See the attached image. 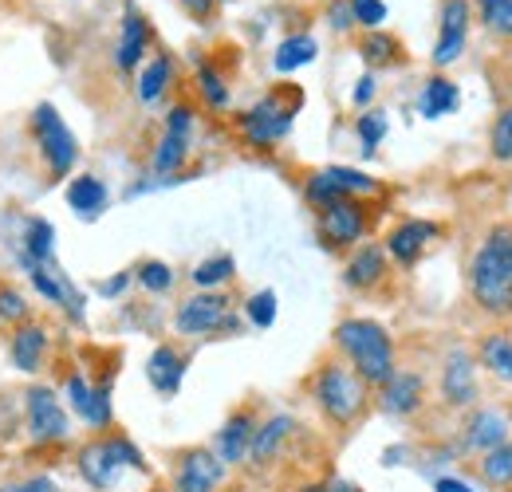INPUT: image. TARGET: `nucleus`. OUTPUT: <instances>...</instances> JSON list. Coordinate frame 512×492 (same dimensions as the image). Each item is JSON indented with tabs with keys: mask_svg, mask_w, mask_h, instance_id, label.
<instances>
[{
	"mask_svg": "<svg viewBox=\"0 0 512 492\" xmlns=\"http://www.w3.org/2000/svg\"><path fill=\"white\" fill-rule=\"evenodd\" d=\"M489 146H493V158H497V162H512V107H509V111H501V115H497Z\"/></svg>",
	"mask_w": 512,
	"mask_h": 492,
	"instance_id": "obj_41",
	"label": "nucleus"
},
{
	"mask_svg": "<svg viewBox=\"0 0 512 492\" xmlns=\"http://www.w3.org/2000/svg\"><path fill=\"white\" fill-rule=\"evenodd\" d=\"M438 237H442V229H438L434 221H418V217H410V221H402V225L390 229V237H386L383 248L390 260H398L402 268H410V264L422 260V252L434 245Z\"/></svg>",
	"mask_w": 512,
	"mask_h": 492,
	"instance_id": "obj_19",
	"label": "nucleus"
},
{
	"mask_svg": "<svg viewBox=\"0 0 512 492\" xmlns=\"http://www.w3.org/2000/svg\"><path fill=\"white\" fill-rule=\"evenodd\" d=\"M174 327L182 335H225V331H237V315H233L229 296L197 292V296H190L182 308L174 311Z\"/></svg>",
	"mask_w": 512,
	"mask_h": 492,
	"instance_id": "obj_10",
	"label": "nucleus"
},
{
	"mask_svg": "<svg viewBox=\"0 0 512 492\" xmlns=\"http://www.w3.org/2000/svg\"><path fill=\"white\" fill-rule=\"evenodd\" d=\"M197 91H201V99L209 103V107H225L229 103V87H225V79L205 63V67H197Z\"/></svg>",
	"mask_w": 512,
	"mask_h": 492,
	"instance_id": "obj_38",
	"label": "nucleus"
},
{
	"mask_svg": "<svg viewBox=\"0 0 512 492\" xmlns=\"http://www.w3.org/2000/svg\"><path fill=\"white\" fill-rule=\"evenodd\" d=\"M300 437V422L292 418V414H268L260 426H256V437H253V449H249V461L245 465H253V469H272L284 453H288V445Z\"/></svg>",
	"mask_w": 512,
	"mask_h": 492,
	"instance_id": "obj_17",
	"label": "nucleus"
},
{
	"mask_svg": "<svg viewBox=\"0 0 512 492\" xmlns=\"http://www.w3.org/2000/svg\"><path fill=\"white\" fill-rule=\"evenodd\" d=\"M363 60L371 63V67H386V63L398 60V40L394 36H386V32H371L367 40H363Z\"/></svg>",
	"mask_w": 512,
	"mask_h": 492,
	"instance_id": "obj_37",
	"label": "nucleus"
},
{
	"mask_svg": "<svg viewBox=\"0 0 512 492\" xmlns=\"http://www.w3.org/2000/svg\"><path fill=\"white\" fill-rule=\"evenodd\" d=\"M379 410L386 418H414L426 410V378L418 370H394L379 386Z\"/></svg>",
	"mask_w": 512,
	"mask_h": 492,
	"instance_id": "obj_16",
	"label": "nucleus"
},
{
	"mask_svg": "<svg viewBox=\"0 0 512 492\" xmlns=\"http://www.w3.org/2000/svg\"><path fill=\"white\" fill-rule=\"evenodd\" d=\"M331 20H335L339 32H347V28L355 24V16H351V0H347V4H331Z\"/></svg>",
	"mask_w": 512,
	"mask_h": 492,
	"instance_id": "obj_46",
	"label": "nucleus"
},
{
	"mask_svg": "<svg viewBox=\"0 0 512 492\" xmlns=\"http://www.w3.org/2000/svg\"><path fill=\"white\" fill-rule=\"evenodd\" d=\"M146 40H150V28H146L142 12L127 8V16H123V36H119V56H115V63H119L123 71H134V67H138V60L146 56Z\"/></svg>",
	"mask_w": 512,
	"mask_h": 492,
	"instance_id": "obj_29",
	"label": "nucleus"
},
{
	"mask_svg": "<svg viewBox=\"0 0 512 492\" xmlns=\"http://www.w3.org/2000/svg\"><path fill=\"white\" fill-rule=\"evenodd\" d=\"M107 201H111V193H107V185L99 182L95 174H79L75 182L67 185V205L79 217H99L107 209Z\"/></svg>",
	"mask_w": 512,
	"mask_h": 492,
	"instance_id": "obj_28",
	"label": "nucleus"
},
{
	"mask_svg": "<svg viewBox=\"0 0 512 492\" xmlns=\"http://www.w3.org/2000/svg\"><path fill=\"white\" fill-rule=\"evenodd\" d=\"M465 40H469V0H442V32L434 44V63L449 67L465 52Z\"/></svg>",
	"mask_w": 512,
	"mask_h": 492,
	"instance_id": "obj_20",
	"label": "nucleus"
},
{
	"mask_svg": "<svg viewBox=\"0 0 512 492\" xmlns=\"http://www.w3.org/2000/svg\"><path fill=\"white\" fill-rule=\"evenodd\" d=\"M8 355H12L16 370H24V374H40L44 355H48V331H44V323H32V319L20 323V327L12 331Z\"/></svg>",
	"mask_w": 512,
	"mask_h": 492,
	"instance_id": "obj_23",
	"label": "nucleus"
},
{
	"mask_svg": "<svg viewBox=\"0 0 512 492\" xmlns=\"http://www.w3.org/2000/svg\"><path fill=\"white\" fill-rule=\"evenodd\" d=\"M379 182L371 178V174H359V170H351V166H327L320 174H312L308 185H304V197L323 209V205H335V201H343V197H367V193H375Z\"/></svg>",
	"mask_w": 512,
	"mask_h": 492,
	"instance_id": "obj_13",
	"label": "nucleus"
},
{
	"mask_svg": "<svg viewBox=\"0 0 512 492\" xmlns=\"http://www.w3.org/2000/svg\"><path fill=\"white\" fill-rule=\"evenodd\" d=\"M386 276V248L383 245H359L351 252L347 268H343V284L355 292H371L375 284H383Z\"/></svg>",
	"mask_w": 512,
	"mask_h": 492,
	"instance_id": "obj_24",
	"label": "nucleus"
},
{
	"mask_svg": "<svg viewBox=\"0 0 512 492\" xmlns=\"http://www.w3.org/2000/svg\"><path fill=\"white\" fill-rule=\"evenodd\" d=\"M477 367L489 370L501 386H512V335H505V331L485 335L477 347Z\"/></svg>",
	"mask_w": 512,
	"mask_h": 492,
	"instance_id": "obj_26",
	"label": "nucleus"
},
{
	"mask_svg": "<svg viewBox=\"0 0 512 492\" xmlns=\"http://www.w3.org/2000/svg\"><path fill=\"white\" fill-rule=\"evenodd\" d=\"M308 492H363L359 485H347V481H323V485H312Z\"/></svg>",
	"mask_w": 512,
	"mask_h": 492,
	"instance_id": "obj_49",
	"label": "nucleus"
},
{
	"mask_svg": "<svg viewBox=\"0 0 512 492\" xmlns=\"http://www.w3.org/2000/svg\"><path fill=\"white\" fill-rule=\"evenodd\" d=\"M300 107H304V91L292 87V83H280L272 95H264L256 107H249L241 115L245 142H253V146H276L292 130V119L300 115Z\"/></svg>",
	"mask_w": 512,
	"mask_h": 492,
	"instance_id": "obj_5",
	"label": "nucleus"
},
{
	"mask_svg": "<svg viewBox=\"0 0 512 492\" xmlns=\"http://www.w3.org/2000/svg\"><path fill=\"white\" fill-rule=\"evenodd\" d=\"M465 276L477 308L493 319H512V225H493L481 237Z\"/></svg>",
	"mask_w": 512,
	"mask_h": 492,
	"instance_id": "obj_1",
	"label": "nucleus"
},
{
	"mask_svg": "<svg viewBox=\"0 0 512 492\" xmlns=\"http://www.w3.org/2000/svg\"><path fill=\"white\" fill-rule=\"evenodd\" d=\"M134 276H138V284H142L146 292H158V296L174 288V268H170L166 260H142Z\"/></svg>",
	"mask_w": 512,
	"mask_h": 492,
	"instance_id": "obj_34",
	"label": "nucleus"
},
{
	"mask_svg": "<svg viewBox=\"0 0 512 492\" xmlns=\"http://www.w3.org/2000/svg\"><path fill=\"white\" fill-rule=\"evenodd\" d=\"M434 492H477L465 477H438L434 481Z\"/></svg>",
	"mask_w": 512,
	"mask_h": 492,
	"instance_id": "obj_45",
	"label": "nucleus"
},
{
	"mask_svg": "<svg viewBox=\"0 0 512 492\" xmlns=\"http://www.w3.org/2000/svg\"><path fill=\"white\" fill-rule=\"evenodd\" d=\"M0 323H28V300L12 284H0Z\"/></svg>",
	"mask_w": 512,
	"mask_h": 492,
	"instance_id": "obj_40",
	"label": "nucleus"
},
{
	"mask_svg": "<svg viewBox=\"0 0 512 492\" xmlns=\"http://www.w3.org/2000/svg\"><path fill=\"white\" fill-rule=\"evenodd\" d=\"M24 433L32 445H67L71 441V418L52 386H28L24 394Z\"/></svg>",
	"mask_w": 512,
	"mask_h": 492,
	"instance_id": "obj_6",
	"label": "nucleus"
},
{
	"mask_svg": "<svg viewBox=\"0 0 512 492\" xmlns=\"http://www.w3.org/2000/svg\"><path fill=\"white\" fill-rule=\"evenodd\" d=\"M351 99H355V107H367V103L375 99V75H371V71L355 83V95H351Z\"/></svg>",
	"mask_w": 512,
	"mask_h": 492,
	"instance_id": "obj_44",
	"label": "nucleus"
},
{
	"mask_svg": "<svg viewBox=\"0 0 512 492\" xmlns=\"http://www.w3.org/2000/svg\"><path fill=\"white\" fill-rule=\"evenodd\" d=\"M351 16H355V24L379 32V24L386 20V4L383 0H351Z\"/></svg>",
	"mask_w": 512,
	"mask_h": 492,
	"instance_id": "obj_42",
	"label": "nucleus"
},
{
	"mask_svg": "<svg viewBox=\"0 0 512 492\" xmlns=\"http://www.w3.org/2000/svg\"><path fill=\"white\" fill-rule=\"evenodd\" d=\"M127 284H130V272H119L115 280L99 284V292H103V296H119V292H127Z\"/></svg>",
	"mask_w": 512,
	"mask_h": 492,
	"instance_id": "obj_48",
	"label": "nucleus"
},
{
	"mask_svg": "<svg viewBox=\"0 0 512 492\" xmlns=\"http://www.w3.org/2000/svg\"><path fill=\"white\" fill-rule=\"evenodd\" d=\"M225 481H229V465L209 445H190L174 453L170 492H217Z\"/></svg>",
	"mask_w": 512,
	"mask_h": 492,
	"instance_id": "obj_8",
	"label": "nucleus"
},
{
	"mask_svg": "<svg viewBox=\"0 0 512 492\" xmlns=\"http://www.w3.org/2000/svg\"><path fill=\"white\" fill-rule=\"evenodd\" d=\"M505 492H512V485H509V489H505Z\"/></svg>",
	"mask_w": 512,
	"mask_h": 492,
	"instance_id": "obj_51",
	"label": "nucleus"
},
{
	"mask_svg": "<svg viewBox=\"0 0 512 492\" xmlns=\"http://www.w3.org/2000/svg\"><path fill=\"white\" fill-rule=\"evenodd\" d=\"M386 115L383 111H363L359 115V123H355V130H359V142H363V154H375L379 150V142L386 138Z\"/></svg>",
	"mask_w": 512,
	"mask_h": 492,
	"instance_id": "obj_36",
	"label": "nucleus"
},
{
	"mask_svg": "<svg viewBox=\"0 0 512 492\" xmlns=\"http://www.w3.org/2000/svg\"><path fill=\"white\" fill-rule=\"evenodd\" d=\"M20 260H56V229L44 217H32L24 225V241H20Z\"/></svg>",
	"mask_w": 512,
	"mask_h": 492,
	"instance_id": "obj_30",
	"label": "nucleus"
},
{
	"mask_svg": "<svg viewBox=\"0 0 512 492\" xmlns=\"http://www.w3.org/2000/svg\"><path fill=\"white\" fill-rule=\"evenodd\" d=\"M233 276H237V260H233L229 252H217V256L201 260V264L190 272V280L201 288V292H217V288H221V284H229Z\"/></svg>",
	"mask_w": 512,
	"mask_h": 492,
	"instance_id": "obj_31",
	"label": "nucleus"
},
{
	"mask_svg": "<svg viewBox=\"0 0 512 492\" xmlns=\"http://www.w3.org/2000/svg\"><path fill=\"white\" fill-rule=\"evenodd\" d=\"M312 402H316V410L323 414L327 426L351 430L367 414V406H371V386L343 359H327L312 374Z\"/></svg>",
	"mask_w": 512,
	"mask_h": 492,
	"instance_id": "obj_4",
	"label": "nucleus"
},
{
	"mask_svg": "<svg viewBox=\"0 0 512 492\" xmlns=\"http://www.w3.org/2000/svg\"><path fill=\"white\" fill-rule=\"evenodd\" d=\"M335 347L343 355V363L355 370L371 390H379L386 378L398 370V355H394V339L383 323L375 319H343L335 327Z\"/></svg>",
	"mask_w": 512,
	"mask_h": 492,
	"instance_id": "obj_3",
	"label": "nucleus"
},
{
	"mask_svg": "<svg viewBox=\"0 0 512 492\" xmlns=\"http://www.w3.org/2000/svg\"><path fill=\"white\" fill-rule=\"evenodd\" d=\"M32 134H36L40 158L48 162V174L67 178L75 170V162H79V142H75V134L67 130V123L60 119V111L52 103H40L32 111Z\"/></svg>",
	"mask_w": 512,
	"mask_h": 492,
	"instance_id": "obj_7",
	"label": "nucleus"
},
{
	"mask_svg": "<svg viewBox=\"0 0 512 492\" xmlns=\"http://www.w3.org/2000/svg\"><path fill=\"white\" fill-rule=\"evenodd\" d=\"M367 237V205L359 197H343L320 209V241L327 248H351Z\"/></svg>",
	"mask_w": 512,
	"mask_h": 492,
	"instance_id": "obj_15",
	"label": "nucleus"
},
{
	"mask_svg": "<svg viewBox=\"0 0 512 492\" xmlns=\"http://www.w3.org/2000/svg\"><path fill=\"white\" fill-rule=\"evenodd\" d=\"M64 398L67 406L75 410V418L91 430L107 433L115 422V406H111V382H87L79 370L67 374L64 382Z\"/></svg>",
	"mask_w": 512,
	"mask_h": 492,
	"instance_id": "obj_11",
	"label": "nucleus"
},
{
	"mask_svg": "<svg viewBox=\"0 0 512 492\" xmlns=\"http://www.w3.org/2000/svg\"><path fill=\"white\" fill-rule=\"evenodd\" d=\"M170 79H174V63L166 60V56L150 60L142 67V75H138V99H142V103H158V99L166 95Z\"/></svg>",
	"mask_w": 512,
	"mask_h": 492,
	"instance_id": "obj_32",
	"label": "nucleus"
},
{
	"mask_svg": "<svg viewBox=\"0 0 512 492\" xmlns=\"http://www.w3.org/2000/svg\"><path fill=\"white\" fill-rule=\"evenodd\" d=\"M190 134H193V111L186 103L170 107L166 130H162V138H158V146H154V158H150L154 174L170 178V174H178V170L186 166V158H190Z\"/></svg>",
	"mask_w": 512,
	"mask_h": 492,
	"instance_id": "obj_14",
	"label": "nucleus"
},
{
	"mask_svg": "<svg viewBox=\"0 0 512 492\" xmlns=\"http://www.w3.org/2000/svg\"><path fill=\"white\" fill-rule=\"evenodd\" d=\"M438 390H442V402L449 410H461L469 414L481 398V386H477V359L465 351V347H453L442 363V374H438Z\"/></svg>",
	"mask_w": 512,
	"mask_h": 492,
	"instance_id": "obj_12",
	"label": "nucleus"
},
{
	"mask_svg": "<svg viewBox=\"0 0 512 492\" xmlns=\"http://www.w3.org/2000/svg\"><path fill=\"white\" fill-rule=\"evenodd\" d=\"M8 492H64L52 477H44V473H32V477H24V481H12Z\"/></svg>",
	"mask_w": 512,
	"mask_h": 492,
	"instance_id": "obj_43",
	"label": "nucleus"
},
{
	"mask_svg": "<svg viewBox=\"0 0 512 492\" xmlns=\"http://www.w3.org/2000/svg\"><path fill=\"white\" fill-rule=\"evenodd\" d=\"M316 40L308 36V32H300V36H288L280 48H276V56H272V67L276 71H296V67H304V63L316 60Z\"/></svg>",
	"mask_w": 512,
	"mask_h": 492,
	"instance_id": "obj_33",
	"label": "nucleus"
},
{
	"mask_svg": "<svg viewBox=\"0 0 512 492\" xmlns=\"http://www.w3.org/2000/svg\"><path fill=\"white\" fill-rule=\"evenodd\" d=\"M276 308H280V300H276V292H272V288L253 292V296L245 300V315H249V323H253V327H260V331L276 323Z\"/></svg>",
	"mask_w": 512,
	"mask_h": 492,
	"instance_id": "obj_35",
	"label": "nucleus"
},
{
	"mask_svg": "<svg viewBox=\"0 0 512 492\" xmlns=\"http://www.w3.org/2000/svg\"><path fill=\"white\" fill-rule=\"evenodd\" d=\"M182 378H186V355L170 343L154 347V355L146 359V382L162 394V398H174L182 390Z\"/></svg>",
	"mask_w": 512,
	"mask_h": 492,
	"instance_id": "obj_22",
	"label": "nucleus"
},
{
	"mask_svg": "<svg viewBox=\"0 0 512 492\" xmlns=\"http://www.w3.org/2000/svg\"><path fill=\"white\" fill-rule=\"evenodd\" d=\"M481 20L489 24V32L512 40V0H481Z\"/></svg>",
	"mask_w": 512,
	"mask_h": 492,
	"instance_id": "obj_39",
	"label": "nucleus"
},
{
	"mask_svg": "<svg viewBox=\"0 0 512 492\" xmlns=\"http://www.w3.org/2000/svg\"><path fill=\"white\" fill-rule=\"evenodd\" d=\"M75 473L83 485L95 492H115L127 473H150L142 449L130 441L127 433H95L75 449Z\"/></svg>",
	"mask_w": 512,
	"mask_h": 492,
	"instance_id": "obj_2",
	"label": "nucleus"
},
{
	"mask_svg": "<svg viewBox=\"0 0 512 492\" xmlns=\"http://www.w3.org/2000/svg\"><path fill=\"white\" fill-rule=\"evenodd\" d=\"M461 107V91H457V83L446 79V75H430L426 79V87H422V95H418V115L426 119V123H438V119H446Z\"/></svg>",
	"mask_w": 512,
	"mask_h": 492,
	"instance_id": "obj_25",
	"label": "nucleus"
},
{
	"mask_svg": "<svg viewBox=\"0 0 512 492\" xmlns=\"http://www.w3.org/2000/svg\"><path fill=\"white\" fill-rule=\"evenodd\" d=\"M473 473H477V481H481L489 492L509 489L512 485V437L505 441V445H497V449L481 453V457H477V465H473Z\"/></svg>",
	"mask_w": 512,
	"mask_h": 492,
	"instance_id": "obj_27",
	"label": "nucleus"
},
{
	"mask_svg": "<svg viewBox=\"0 0 512 492\" xmlns=\"http://www.w3.org/2000/svg\"><path fill=\"white\" fill-rule=\"evenodd\" d=\"M512 437V418L509 410H497V406H473L457 430L453 441V457H481L497 445H505Z\"/></svg>",
	"mask_w": 512,
	"mask_h": 492,
	"instance_id": "obj_9",
	"label": "nucleus"
},
{
	"mask_svg": "<svg viewBox=\"0 0 512 492\" xmlns=\"http://www.w3.org/2000/svg\"><path fill=\"white\" fill-rule=\"evenodd\" d=\"M0 492H8V485H0Z\"/></svg>",
	"mask_w": 512,
	"mask_h": 492,
	"instance_id": "obj_50",
	"label": "nucleus"
},
{
	"mask_svg": "<svg viewBox=\"0 0 512 492\" xmlns=\"http://www.w3.org/2000/svg\"><path fill=\"white\" fill-rule=\"evenodd\" d=\"M182 4H186V12H190V16L205 20V16H209V12H213V8L221 4V0H182Z\"/></svg>",
	"mask_w": 512,
	"mask_h": 492,
	"instance_id": "obj_47",
	"label": "nucleus"
},
{
	"mask_svg": "<svg viewBox=\"0 0 512 492\" xmlns=\"http://www.w3.org/2000/svg\"><path fill=\"white\" fill-rule=\"evenodd\" d=\"M256 414L253 410H237V414H229L225 418V426L217 430V437H213V453L229 465V469H237V465H245L249 461V449H253V437H256Z\"/></svg>",
	"mask_w": 512,
	"mask_h": 492,
	"instance_id": "obj_18",
	"label": "nucleus"
},
{
	"mask_svg": "<svg viewBox=\"0 0 512 492\" xmlns=\"http://www.w3.org/2000/svg\"><path fill=\"white\" fill-rule=\"evenodd\" d=\"M24 268H28V276H32V288H36L48 304H64L75 319L83 315V311H79L83 308V300H79V292L71 288V280L60 272V264H56V260H28Z\"/></svg>",
	"mask_w": 512,
	"mask_h": 492,
	"instance_id": "obj_21",
	"label": "nucleus"
}]
</instances>
